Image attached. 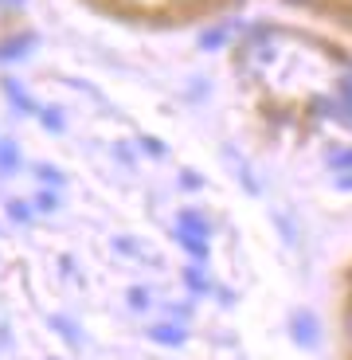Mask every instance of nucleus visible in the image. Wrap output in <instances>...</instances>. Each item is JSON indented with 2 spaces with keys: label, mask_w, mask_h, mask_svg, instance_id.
I'll return each instance as SVG.
<instances>
[{
  "label": "nucleus",
  "mask_w": 352,
  "mask_h": 360,
  "mask_svg": "<svg viewBox=\"0 0 352 360\" xmlns=\"http://www.w3.org/2000/svg\"><path fill=\"white\" fill-rule=\"evenodd\" d=\"M337 102H341V110L352 117V63L344 67V75H341V82H337Z\"/></svg>",
  "instance_id": "7ed1b4c3"
},
{
  "label": "nucleus",
  "mask_w": 352,
  "mask_h": 360,
  "mask_svg": "<svg viewBox=\"0 0 352 360\" xmlns=\"http://www.w3.org/2000/svg\"><path fill=\"white\" fill-rule=\"evenodd\" d=\"M344 333H348V341H352V306L344 309Z\"/></svg>",
  "instance_id": "4468645a"
},
{
  "label": "nucleus",
  "mask_w": 352,
  "mask_h": 360,
  "mask_svg": "<svg viewBox=\"0 0 352 360\" xmlns=\"http://www.w3.org/2000/svg\"><path fill=\"white\" fill-rule=\"evenodd\" d=\"M176 231H188V235H196V239H208L211 235V224L200 212H181V219H176Z\"/></svg>",
  "instance_id": "f03ea898"
},
{
  "label": "nucleus",
  "mask_w": 352,
  "mask_h": 360,
  "mask_svg": "<svg viewBox=\"0 0 352 360\" xmlns=\"http://www.w3.org/2000/svg\"><path fill=\"white\" fill-rule=\"evenodd\" d=\"M149 337H153L157 345H181L184 341V333H181V329H172V325H157Z\"/></svg>",
  "instance_id": "39448f33"
},
{
  "label": "nucleus",
  "mask_w": 352,
  "mask_h": 360,
  "mask_svg": "<svg viewBox=\"0 0 352 360\" xmlns=\"http://www.w3.org/2000/svg\"><path fill=\"white\" fill-rule=\"evenodd\" d=\"M8 216L16 219V224H24V219L32 216V212H27V204H20V200H12V204H8Z\"/></svg>",
  "instance_id": "6e6552de"
},
{
  "label": "nucleus",
  "mask_w": 352,
  "mask_h": 360,
  "mask_svg": "<svg viewBox=\"0 0 352 360\" xmlns=\"http://www.w3.org/2000/svg\"><path fill=\"white\" fill-rule=\"evenodd\" d=\"M227 39V27H211V32H204V36H200V44L204 47H219Z\"/></svg>",
  "instance_id": "0eeeda50"
},
{
  "label": "nucleus",
  "mask_w": 352,
  "mask_h": 360,
  "mask_svg": "<svg viewBox=\"0 0 352 360\" xmlns=\"http://www.w3.org/2000/svg\"><path fill=\"white\" fill-rule=\"evenodd\" d=\"M36 204H39V212H55V196H39Z\"/></svg>",
  "instance_id": "f8f14e48"
},
{
  "label": "nucleus",
  "mask_w": 352,
  "mask_h": 360,
  "mask_svg": "<svg viewBox=\"0 0 352 360\" xmlns=\"http://www.w3.org/2000/svg\"><path fill=\"white\" fill-rule=\"evenodd\" d=\"M176 239H181V247L188 255H196V259H208V239H196V235L188 231H176Z\"/></svg>",
  "instance_id": "20e7f679"
},
{
  "label": "nucleus",
  "mask_w": 352,
  "mask_h": 360,
  "mask_svg": "<svg viewBox=\"0 0 352 360\" xmlns=\"http://www.w3.org/2000/svg\"><path fill=\"white\" fill-rule=\"evenodd\" d=\"M129 306L145 309V306H149V294H145V290H129Z\"/></svg>",
  "instance_id": "9d476101"
},
{
  "label": "nucleus",
  "mask_w": 352,
  "mask_h": 360,
  "mask_svg": "<svg viewBox=\"0 0 352 360\" xmlns=\"http://www.w3.org/2000/svg\"><path fill=\"white\" fill-rule=\"evenodd\" d=\"M16 165H20L16 149H12V145H0V172H12Z\"/></svg>",
  "instance_id": "423d86ee"
},
{
  "label": "nucleus",
  "mask_w": 352,
  "mask_h": 360,
  "mask_svg": "<svg viewBox=\"0 0 352 360\" xmlns=\"http://www.w3.org/2000/svg\"><path fill=\"white\" fill-rule=\"evenodd\" d=\"M337 188H341V192H352V172H348L344 180H337Z\"/></svg>",
  "instance_id": "2eb2a0df"
},
{
  "label": "nucleus",
  "mask_w": 352,
  "mask_h": 360,
  "mask_svg": "<svg viewBox=\"0 0 352 360\" xmlns=\"http://www.w3.org/2000/svg\"><path fill=\"white\" fill-rule=\"evenodd\" d=\"M329 165H333V169H348V165H352V149H344V153H333V157H329Z\"/></svg>",
  "instance_id": "1a4fd4ad"
},
{
  "label": "nucleus",
  "mask_w": 352,
  "mask_h": 360,
  "mask_svg": "<svg viewBox=\"0 0 352 360\" xmlns=\"http://www.w3.org/2000/svg\"><path fill=\"white\" fill-rule=\"evenodd\" d=\"M294 341L306 345V349H313L317 341H321V329H317V317L309 314V309H301V314H294Z\"/></svg>",
  "instance_id": "f257e3e1"
},
{
  "label": "nucleus",
  "mask_w": 352,
  "mask_h": 360,
  "mask_svg": "<svg viewBox=\"0 0 352 360\" xmlns=\"http://www.w3.org/2000/svg\"><path fill=\"white\" fill-rule=\"evenodd\" d=\"M286 4H301V8H309V4H317V0H286Z\"/></svg>",
  "instance_id": "dca6fc26"
},
{
  "label": "nucleus",
  "mask_w": 352,
  "mask_h": 360,
  "mask_svg": "<svg viewBox=\"0 0 352 360\" xmlns=\"http://www.w3.org/2000/svg\"><path fill=\"white\" fill-rule=\"evenodd\" d=\"M184 278H188V286H192V290H208V282L200 278L196 270H188V274H184Z\"/></svg>",
  "instance_id": "9b49d317"
},
{
  "label": "nucleus",
  "mask_w": 352,
  "mask_h": 360,
  "mask_svg": "<svg viewBox=\"0 0 352 360\" xmlns=\"http://www.w3.org/2000/svg\"><path fill=\"white\" fill-rule=\"evenodd\" d=\"M39 176H44V180H59V172H55V169H47V165H39Z\"/></svg>",
  "instance_id": "ddd939ff"
}]
</instances>
